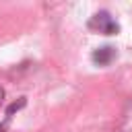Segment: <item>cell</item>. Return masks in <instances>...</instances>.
Masks as SVG:
<instances>
[{
	"instance_id": "obj_1",
	"label": "cell",
	"mask_w": 132,
	"mask_h": 132,
	"mask_svg": "<svg viewBox=\"0 0 132 132\" xmlns=\"http://www.w3.org/2000/svg\"><path fill=\"white\" fill-rule=\"evenodd\" d=\"M87 27L95 33H101V35H118L120 31V25L118 21L107 12V10H99L91 16V21L87 23Z\"/></svg>"
},
{
	"instance_id": "obj_2",
	"label": "cell",
	"mask_w": 132,
	"mask_h": 132,
	"mask_svg": "<svg viewBox=\"0 0 132 132\" xmlns=\"http://www.w3.org/2000/svg\"><path fill=\"white\" fill-rule=\"evenodd\" d=\"M113 56H116L113 47H99V50L93 54V60H95L97 64H107V62H109Z\"/></svg>"
},
{
	"instance_id": "obj_3",
	"label": "cell",
	"mask_w": 132,
	"mask_h": 132,
	"mask_svg": "<svg viewBox=\"0 0 132 132\" xmlns=\"http://www.w3.org/2000/svg\"><path fill=\"white\" fill-rule=\"evenodd\" d=\"M2 101H4V89L0 87V105H2Z\"/></svg>"
}]
</instances>
